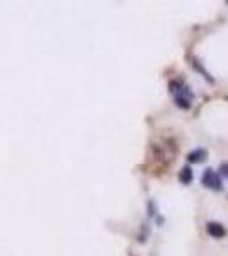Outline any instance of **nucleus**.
<instances>
[{
	"instance_id": "nucleus-6",
	"label": "nucleus",
	"mask_w": 228,
	"mask_h": 256,
	"mask_svg": "<svg viewBox=\"0 0 228 256\" xmlns=\"http://www.w3.org/2000/svg\"><path fill=\"white\" fill-rule=\"evenodd\" d=\"M222 174L228 176V164H223V166H222Z\"/></svg>"
},
{
	"instance_id": "nucleus-3",
	"label": "nucleus",
	"mask_w": 228,
	"mask_h": 256,
	"mask_svg": "<svg viewBox=\"0 0 228 256\" xmlns=\"http://www.w3.org/2000/svg\"><path fill=\"white\" fill-rule=\"evenodd\" d=\"M206 158H208V152L205 148H196L188 156L189 162H203V160H206Z\"/></svg>"
},
{
	"instance_id": "nucleus-4",
	"label": "nucleus",
	"mask_w": 228,
	"mask_h": 256,
	"mask_svg": "<svg viewBox=\"0 0 228 256\" xmlns=\"http://www.w3.org/2000/svg\"><path fill=\"white\" fill-rule=\"evenodd\" d=\"M208 232L211 234L213 238H223L225 236V227L218 222H210L208 224Z\"/></svg>"
},
{
	"instance_id": "nucleus-5",
	"label": "nucleus",
	"mask_w": 228,
	"mask_h": 256,
	"mask_svg": "<svg viewBox=\"0 0 228 256\" xmlns=\"http://www.w3.org/2000/svg\"><path fill=\"white\" fill-rule=\"evenodd\" d=\"M179 180H181V183H184V184H189L191 181H193V171H191V168H182L181 169Z\"/></svg>"
},
{
	"instance_id": "nucleus-1",
	"label": "nucleus",
	"mask_w": 228,
	"mask_h": 256,
	"mask_svg": "<svg viewBox=\"0 0 228 256\" xmlns=\"http://www.w3.org/2000/svg\"><path fill=\"white\" fill-rule=\"evenodd\" d=\"M171 92H174V98H176V102L179 108H189L191 101H193V94H191V90L186 88V86H181V88L177 89L176 82H172Z\"/></svg>"
},
{
	"instance_id": "nucleus-2",
	"label": "nucleus",
	"mask_w": 228,
	"mask_h": 256,
	"mask_svg": "<svg viewBox=\"0 0 228 256\" xmlns=\"http://www.w3.org/2000/svg\"><path fill=\"white\" fill-rule=\"evenodd\" d=\"M203 184L210 190H215V192H220L222 186V178H220L218 172H215L213 169H206L205 174H203Z\"/></svg>"
}]
</instances>
